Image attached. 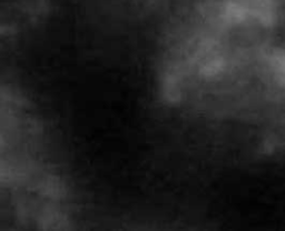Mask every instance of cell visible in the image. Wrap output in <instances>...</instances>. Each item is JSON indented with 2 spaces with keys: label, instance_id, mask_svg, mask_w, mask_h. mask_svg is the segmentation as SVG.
Wrapping results in <instances>:
<instances>
[{
  "label": "cell",
  "instance_id": "cell-1",
  "mask_svg": "<svg viewBox=\"0 0 285 231\" xmlns=\"http://www.w3.org/2000/svg\"><path fill=\"white\" fill-rule=\"evenodd\" d=\"M51 0H2V28L9 39L27 31L47 14Z\"/></svg>",
  "mask_w": 285,
  "mask_h": 231
}]
</instances>
